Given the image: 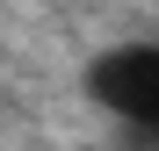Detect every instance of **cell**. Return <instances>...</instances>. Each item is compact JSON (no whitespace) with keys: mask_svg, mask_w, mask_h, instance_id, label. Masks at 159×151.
<instances>
[{"mask_svg":"<svg viewBox=\"0 0 159 151\" xmlns=\"http://www.w3.org/2000/svg\"><path fill=\"white\" fill-rule=\"evenodd\" d=\"M94 108H109L130 137H159V43H116L87 65Z\"/></svg>","mask_w":159,"mask_h":151,"instance_id":"1","label":"cell"}]
</instances>
